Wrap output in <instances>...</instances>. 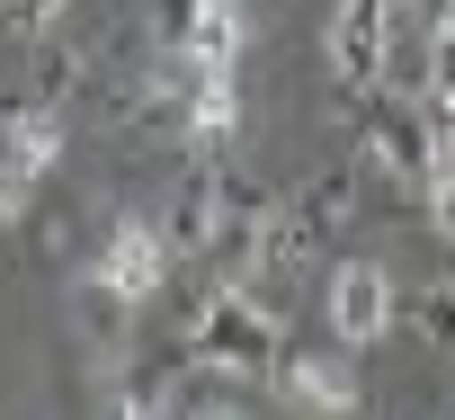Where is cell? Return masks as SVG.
<instances>
[{
	"mask_svg": "<svg viewBox=\"0 0 455 420\" xmlns=\"http://www.w3.org/2000/svg\"><path fill=\"white\" fill-rule=\"evenodd\" d=\"M10 10H19V19H54V10H63V0H10Z\"/></svg>",
	"mask_w": 455,
	"mask_h": 420,
	"instance_id": "cell-6",
	"label": "cell"
},
{
	"mask_svg": "<svg viewBox=\"0 0 455 420\" xmlns=\"http://www.w3.org/2000/svg\"><path fill=\"white\" fill-rule=\"evenodd\" d=\"M63 152V117H45V108H28L10 134H0V224L28 206V188H36V170Z\"/></svg>",
	"mask_w": 455,
	"mask_h": 420,
	"instance_id": "cell-1",
	"label": "cell"
},
{
	"mask_svg": "<svg viewBox=\"0 0 455 420\" xmlns=\"http://www.w3.org/2000/svg\"><path fill=\"white\" fill-rule=\"evenodd\" d=\"M384 322H393V278L375 260H348L331 278V331L339 340H384Z\"/></svg>",
	"mask_w": 455,
	"mask_h": 420,
	"instance_id": "cell-3",
	"label": "cell"
},
{
	"mask_svg": "<svg viewBox=\"0 0 455 420\" xmlns=\"http://www.w3.org/2000/svg\"><path fill=\"white\" fill-rule=\"evenodd\" d=\"M286 393H295L304 411H348V402H357V393L339 384V367H295V376H286Z\"/></svg>",
	"mask_w": 455,
	"mask_h": 420,
	"instance_id": "cell-4",
	"label": "cell"
},
{
	"mask_svg": "<svg viewBox=\"0 0 455 420\" xmlns=\"http://www.w3.org/2000/svg\"><path fill=\"white\" fill-rule=\"evenodd\" d=\"M428 206H437V224H455V143H446L437 170H428Z\"/></svg>",
	"mask_w": 455,
	"mask_h": 420,
	"instance_id": "cell-5",
	"label": "cell"
},
{
	"mask_svg": "<svg viewBox=\"0 0 455 420\" xmlns=\"http://www.w3.org/2000/svg\"><path fill=\"white\" fill-rule=\"evenodd\" d=\"M161 269H170V260H161V233H152V224H116L108 251H99V295H108V304H143V295L161 287Z\"/></svg>",
	"mask_w": 455,
	"mask_h": 420,
	"instance_id": "cell-2",
	"label": "cell"
}]
</instances>
